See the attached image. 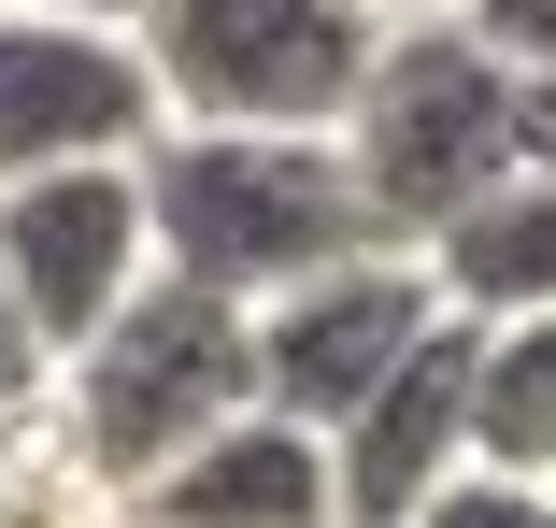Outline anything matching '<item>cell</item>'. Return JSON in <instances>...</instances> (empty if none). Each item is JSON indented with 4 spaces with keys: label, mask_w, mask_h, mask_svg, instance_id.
I'll return each instance as SVG.
<instances>
[{
    "label": "cell",
    "mask_w": 556,
    "mask_h": 528,
    "mask_svg": "<svg viewBox=\"0 0 556 528\" xmlns=\"http://www.w3.org/2000/svg\"><path fill=\"white\" fill-rule=\"evenodd\" d=\"M143 243L172 286L229 300V314H271L286 286L343 272V257H386L357 186H343V143H243V129H157L143 158Z\"/></svg>",
    "instance_id": "cell-1"
},
{
    "label": "cell",
    "mask_w": 556,
    "mask_h": 528,
    "mask_svg": "<svg viewBox=\"0 0 556 528\" xmlns=\"http://www.w3.org/2000/svg\"><path fill=\"white\" fill-rule=\"evenodd\" d=\"M400 15L371 0H157L129 29L157 129H243V143H328Z\"/></svg>",
    "instance_id": "cell-2"
},
{
    "label": "cell",
    "mask_w": 556,
    "mask_h": 528,
    "mask_svg": "<svg viewBox=\"0 0 556 528\" xmlns=\"http://www.w3.org/2000/svg\"><path fill=\"white\" fill-rule=\"evenodd\" d=\"M328 143H343V186H357L371 243L386 257H428L471 200L514 186V72L471 58L442 15H400L386 58H371V86H357V115Z\"/></svg>",
    "instance_id": "cell-3"
},
{
    "label": "cell",
    "mask_w": 556,
    "mask_h": 528,
    "mask_svg": "<svg viewBox=\"0 0 556 528\" xmlns=\"http://www.w3.org/2000/svg\"><path fill=\"white\" fill-rule=\"evenodd\" d=\"M229 414H257V357H243V314L229 300H200V286H143L115 329H100L58 386H43V429L115 486V500H143L172 457H200Z\"/></svg>",
    "instance_id": "cell-4"
},
{
    "label": "cell",
    "mask_w": 556,
    "mask_h": 528,
    "mask_svg": "<svg viewBox=\"0 0 556 528\" xmlns=\"http://www.w3.org/2000/svg\"><path fill=\"white\" fill-rule=\"evenodd\" d=\"M143 286H157L143 172H43V186H0V300H15V329L43 343V372H72Z\"/></svg>",
    "instance_id": "cell-5"
},
{
    "label": "cell",
    "mask_w": 556,
    "mask_h": 528,
    "mask_svg": "<svg viewBox=\"0 0 556 528\" xmlns=\"http://www.w3.org/2000/svg\"><path fill=\"white\" fill-rule=\"evenodd\" d=\"M442 329V300L414 257H343V272H314L286 286L271 314H243V357H257V414H286V429H343V414Z\"/></svg>",
    "instance_id": "cell-6"
},
{
    "label": "cell",
    "mask_w": 556,
    "mask_h": 528,
    "mask_svg": "<svg viewBox=\"0 0 556 528\" xmlns=\"http://www.w3.org/2000/svg\"><path fill=\"white\" fill-rule=\"evenodd\" d=\"M157 143V86L129 29H58V15H0V186L43 172H129Z\"/></svg>",
    "instance_id": "cell-7"
},
{
    "label": "cell",
    "mask_w": 556,
    "mask_h": 528,
    "mask_svg": "<svg viewBox=\"0 0 556 528\" xmlns=\"http://www.w3.org/2000/svg\"><path fill=\"white\" fill-rule=\"evenodd\" d=\"M457 472H471V329L442 314L343 429H328V500H343V528H414Z\"/></svg>",
    "instance_id": "cell-8"
},
{
    "label": "cell",
    "mask_w": 556,
    "mask_h": 528,
    "mask_svg": "<svg viewBox=\"0 0 556 528\" xmlns=\"http://www.w3.org/2000/svg\"><path fill=\"white\" fill-rule=\"evenodd\" d=\"M129 528H343V500H328V443L286 429V414H229L200 457H172Z\"/></svg>",
    "instance_id": "cell-9"
},
{
    "label": "cell",
    "mask_w": 556,
    "mask_h": 528,
    "mask_svg": "<svg viewBox=\"0 0 556 528\" xmlns=\"http://www.w3.org/2000/svg\"><path fill=\"white\" fill-rule=\"evenodd\" d=\"M414 272H428V300L457 314V329H528V314H556V186L514 172V186L471 200Z\"/></svg>",
    "instance_id": "cell-10"
},
{
    "label": "cell",
    "mask_w": 556,
    "mask_h": 528,
    "mask_svg": "<svg viewBox=\"0 0 556 528\" xmlns=\"http://www.w3.org/2000/svg\"><path fill=\"white\" fill-rule=\"evenodd\" d=\"M471 472L556 486V314L471 329Z\"/></svg>",
    "instance_id": "cell-11"
},
{
    "label": "cell",
    "mask_w": 556,
    "mask_h": 528,
    "mask_svg": "<svg viewBox=\"0 0 556 528\" xmlns=\"http://www.w3.org/2000/svg\"><path fill=\"white\" fill-rule=\"evenodd\" d=\"M0 528H129V500L29 414V429H0Z\"/></svg>",
    "instance_id": "cell-12"
},
{
    "label": "cell",
    "mask_w": 556,
    "mask_h": 528,
    "mask_svg": "<svg viewBox=\"0 0 556 528\" xmlns=\"http://www.w3.org/2000/svg\"><path fill=\"white\" fill-rule=\"evenodd\" d=\"M442 29L471 58H500L514 86H556V0H442Z\"/></svg>",
    "instance_id": "cell-13"
},
{
    "label": "cell",
    "mask_w": 556,
    "mask_h": 528,
    "mask_svg": "<svg viewBox=\"0 0 556 528\" xmlns=\"http://www.w3.org/2000/svg\"><path fill=\"white\" fill-rule=\"evenodd\" d=\"M414 528H556V486H514V472H457Z\"/></svg>",
    "instance_id": "cell-14"
},
{
    "label": "cell",
    "mask_w": 556,
    "mask_h": 528,
    "mask_svg": "<svg viewBox=\"0 0 556 528\" xmlns=\"http://www.w3.org/2000/svg\"><path fill=\"white\" fill-rule=\"evenodd\" d=\"M43 386H58V372H43V343L15 329V300H0V429H29V414H43Z\"/></svg>",
    "instance_id": "cell-15"
},
{
    "label": "cell",
    "mask_w": 556,
    "mask_h": 528,
    "mask_svg": "<svg viewBox=\"0 0 556 528\" xmlns=\"http://www.w3.org/2000/svg\"><path fill=\"white\" fill-rule=\"evenodd\" d=\"M514 172L556 186V86H514Z\"/></svg>",
    "instance_id": "cell-16"
},
{
    "label": "cell",
    "mask_w": 556,
    "mask_h": 528,
    "mask_svg": "<svg viewBox=\"0 0 556 528\" xmlns=\"http://www.w3.org/2000/svg\"><path fill=\"white\" fill-rule=\"evenodd\" d=\"M0 15H58V29H143L157 0H0Z\"/></svg>",
    "instance_id": "cell-17"
},
{
    "label": "cell",
    "mask_w": 556,
    "mask_h": 528,
    "mask_svg": "<svg viewBox=\"0 0 556 528\" xmlns=\"http://www.w3.org/2000/svg\"><path fill=\"white\" fill-rule=\"evenodd\" d=\"M371 15H442V0H371Z\"/></svg>",
    "instance_id": "cell-18"
}]
</instances>
